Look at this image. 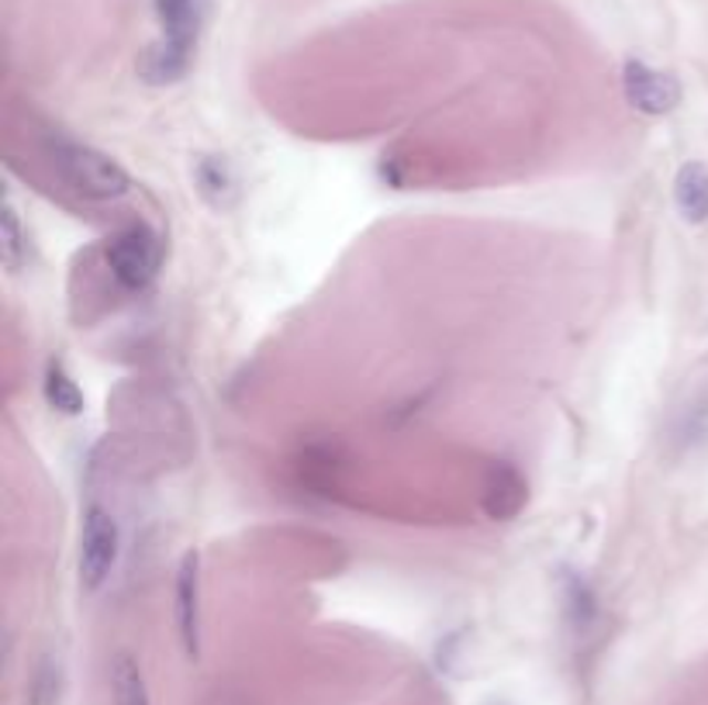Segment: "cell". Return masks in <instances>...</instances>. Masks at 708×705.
<instances>
[{"label":"cell","mask_w":708,"mask_h":705,"mask_svg":"<svg viewBox=\"0 0 708 705\" xmlns=\"http://www.w3.org/2000/svg\"><path fill=\"white\" fill-rule=\"evenodd\" d=\"M49 159L73 191L91 201H115L131 191V177L125 173L121 162H115L112 156L94 146L73 143V139H52Z\"/></svg>","instance_id":"obj_1"},{"label":"cell","mask_w":708,"mask_h":705,"mask_svg":"<svg viewBox=\"0 0 708 705\" xmlns=\"http://www.w3.org/2000/svg\"><path fill=\"white\" fill-rule=\"evenodd\" d=\"M159 260H162V246L149 225H128L112 239V246H107V266H112L115 281L125 291L149 287L152 277L159 274Z\"/></svg>","instance_id":"obj_2"},{"label":"cell","mask_w":708,"mask_h":705,"mask_svg":"<svg viewBox=\"0 0 708 705\" xmlns=\"http://www.w3.org/2000/svg\"><path fill=\"white\" fill-rule=\"evenodd\" d=\"M118 560V523L115 515L91 505L84 515V533H80V585L87 591H97Z\"/></svg>","instance_id":"obj_3"},{"label":"cell","mask_w":708,"mask_h":705,"mask_svg":"<svg viewBox=\"0 0 708 705\" xmlns=\"http://www.w3.org/2000/svg\"><path fill=\"white\" fill-rule=\"evenodd\" d=\"M622 91H625V101H630L640 115H653V118L670 115L680 104L677 76L653 70L643 60H630L622 66Z\"/></svg>","instance_id":"obj_4"},{"label":"cell","mask_w":708,"mask_h":705,"mask_svg":"<svg viewBox=\"0 0 708 705\" xmlns=\"http://www.w3.org/2000/svg\"><path fill=\"white\" fill-rule=\"evenodd\" d=\"M198 554H183L177 567V594H173V619H177V636L183 643L187 657L201 654V602H198Z\"/></svg>","instance_id":"obj_5"},{"label":"cell","mask_w":708,"mask_h":705,"mask_svg":"<svg viewBox=\"0 0 708 705\" xmlns=\"http://www.w3.org/2000/svg\"><path fill=\"white\" fill-rule=\"evenodd\" d=\"M526 498H529L526 477L515 471L511 464H505V460L492 464V471H487V481H484V498H480L487 519H495V523L515 519V515L522 512Z\"/></svg>","instance_id":"obj_6"},{"label":"cell","mask_w":708,"mask_h":705,"mask_svg":"<svg viewBox=\"0 0 708 705\" xmlns=\"http://www.w3.org/2000/svg\"><path fill=\"white\" fill-rule=\"evenodd\" d=\"M156 14L162 24L159 42L180 52V56H190L204 21V0H156Z\"/></svg>","instance_id":"obj_7"},{"label":"cell","mask_w":708,"mask_h":705,"mask_svg":"<svg viewBox=\"0 0 708 705\" xmlns=\"http://www.w3.org/2000/svg\"><path fill=\"white\" fill-rule=\"evenodd\" d=\"M674 204L688 225L708 222V167L685 162L674 177Z\"/></svg>","instance_id":"obj_8"},{"label":"cell","mask_w":708,"mask_h":705,"mask_svg":"<svg viewBox=\"0 0 708 705\" xmlns=\"http://www.w3.org/2000/svg\"><path fill=\"white\" fill-rule=\"evenodd\" d=\"M187 66H190V56H180V52H173L170 45L156 42L142 52L139 76L152 87H162V84H177V80L187 73Z\"/></svg>","instance_id":"obj_9"},{"label":"cell","mask_w":708,"mask_h":705,"mask_svg":"<svg viewBox=\"0 0 708 705\" xmlns=\"http://www.w3.org/2000/svg\"><path fill=\"white\" fill-rule=\"evenodd\" d=\"M112 695H115V705H152L142 667L128 654H118L112 664Z\"/></svg>","instance_id":"obj_10"},{"label":"cell","mask_w":708,"mask_h":705,"mask_svg":"<svg viewBox=\"0 0 708 705\" xmlns=\"http://www.w3.org/2000/svg\"><path fill=\"white\" fill-rule=\"evenodd\" d=\"M42 394H45V401L52 404V409L63 412V415H80V412H84V391L76 388V381L60 364H49L45 367Z\"/></svg>","instance_id":"obj_11"},{"label":"cell","mask_w":708,"mask_h":705,"mask_svg":"<svg viewBox=\"0 0 708 705\" xmlns=\"http://www.w3.org/2000/svg\"><path fill=\"white\" fill-rule=\"evenodd\" d=\"M0 232H4V266L18 270L29 246H24V232H21V222H18V211L11 204L4 208V214H0Z\"/></svg>","instance_id":"obj_12"},{"label":"cell","mask_w":708,"mask_h":705,"mask_svg":"<svg viewBox=\"0 0 708 705\" xmlns=\"http://www.w3.org/2000/svg\"><path fill=\"white\" fill-rule=\"evenodd\" d=\"M56 702H60V667L42 664V671L35 677L32 705H56Z\"/></svg>","instance_id":"obj_13"},{"label":"cell","mask_w":708,"mask_h":705,"mask_svg":"<svg viewBox=\"0 0 708 705\" xmlns=\"http://www.w3.org/2000/svg\"><path fill=\"white\" fill-rule=\"evenodd\" d=\"M198 180H201L204 198H214L211 191H218V204H222V194L229 191V173H225L222 162L204 159V162H201V170H198Z\"/></svg>","instance_id":"obj_14"}]
</instances>
